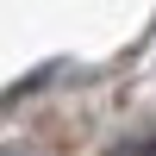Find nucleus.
<instances>
[{
    "label": "nucleus",
    "mask_w": 156,
    "mask_h": 156,
    "mask_svg": "<svg viewBox=\"0 0 156 156\" xmlns=\"http://www.w3.org/2000/svg\"><path fill=\"white\" fill-rule=\"evenodd\" d=\"M112 156H156V137H144V144H125V150H112Z\"/></svg>",
    "instance_id": "nucleus-1"
}]
</instances>
